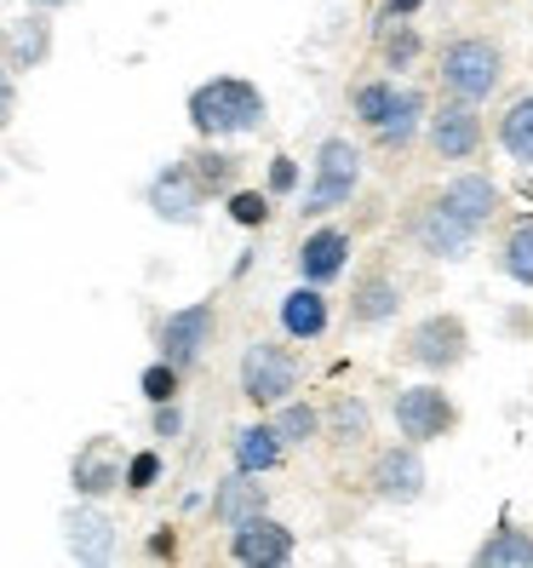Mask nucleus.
Returning a JSON list of instances; mask_svg holds the SVG:
<instances>
[{
  "mask_svg": "<svg viewBox=\"0 0 533 568\" xmlns=\"http://www.w3.org/2000/svg\"><path fill=\"white\" fill-rule=\"evenodd\" d=\"M184 115L195 126V139H247V132L270 121V98L247 75H213L189 87Z\"/></svg>",
  "mask_w": 533,
  "mask_h": 568,
  "instance_id": "1",
  "label": "nucleus"
},
{
  "mask_svg": "<svg viewBox=\"0 0 533 568\" xmlns=\"http://www.w3.org/2000/svg\"><path fill=\"white\" fill-rule=\"evenodd\" d=\"M442 70V92L448 98H464V104H488L505 81V47L488 41V36H453L437 58Z\"/></svg>",
  "mask_w": 533,
  "mask_h": 568,
  "instance_id": "2",
  "label": "nucleus"
},
{
  "mask_svg": "<svg viewBox=\"0 0 533 568\" xmlns=\"http://www.w3.org/2000/svg\"><path fill=\"white\" fill-rule=\"evenodd\" d=\"M356 190H361V150L350 139H321L316 173H310L305 195H298V213H305V219H327V213L350 207Z\"/></svg>",
  "mask_w": 533,
  "mask_h": 568,
  "instance_id": "3",
  "label": "nucleus"
},
{
  "mask_svg": "<svg viewBox=\"0 0 533 568\" xmlns=\"http://www.w3.org/2000/svg\"><path fill=\"white\" fill-rule=\"evenodd\" d=\"M236 385L253 408H276L298 390V356L276 339H253L242 351V367H236Z\"/></svg>",
  "mask_w": 533,
  "mask_h": 568,
  "instance_id": "4",
  "label": "nucleus"
},
{
  "mask_svg": "<svg viewBox=\"0 0 533 568\" xmlns=\"http://www.w3.org/2000/svg\"><path fill=\"white\" fill-rule=\"evenodd\" d=\"M213 333H218V305L213 298H195V305H178V311L161 316L155 351H161V362H173L178 374H189V367H202Z\"/></svg>",
  "mask_w": 533,
  "mask_h": 568,
  "instance_id": "5",
  "label": "nucleus"
},
{
  "mask_svg": "<svg viewBox=\"0 0 533 568\" xmlns=\"http://www.w3.org/2000/svg\"><path fill=\"white\" fill-rule=\"evenodd\" d=\"M476 236L482 230H471L453 207H442L437 195H424V202L408 213V242L419 253H430V258H442V264H464L476 253Z\"/></svg>",
  "mask_w": 533,
  "mask_h": 568,
  "instance_id": "6",
  "label": "nucleus"
},
{
  "mask_svg": "<svg viewBox=\"0 0 533 568\" xmlns=\"http://www.w3.org/2000/svg\"><path fill=\"white\" fill-rule=\"evenodd\" d=\"M390 419H396V430H402L408 443H442L448 430L459 425V403L442 390V385H402L390 396Z\"/></svg>",
  "mask_w": 533,
  "mask_h": 568,
  "instance_id": "7",
  "label": "nucleus"
},
{
  "mask_svg": "<svg viewBox=\"0 0 533 568\" xmlns=\"http://www.w3.org/2000/svg\"><path fill=\"white\" fill-rule=\"evenodd\" d=\"M368 488L379 506H419L424 488H430V471H424V454L419 443H390L373 454L368 465Z\"/></svg>",
  "mask_w": 533,
  "mask_h": 568,
  "instance_id": "8",
  "label": "nucleus"
},
{
  "mask_svg": "<svg viewBox=\"0 0 533 568\" xmlns=\"http://www.w3.org/2000/svg\"><path fill=\"white\" fill-rule=\"evenodd\" d=\"M464 356H471V327H464L453 311L424 316L408 333V362L424 367V374H453V367H464Z\"/></svg>",
  "mask_w": 533,
  "mask_h": 568,
  "instance_id": "9",
  "label": "nucleus"
},
{
  "mask_svg": "<svg viewBox=\"0 0 533 568\" xmlns=\"http://www.w3.org/2000/svg\"><path fill=\"white\" fill-rule=\"evenodd\" d=\"M298 540H293V528L276 523L270 511H253L242 523H229V562H242V568H281L293 562Z\"/></svg>",
  "mask_w": 533,
  "mask_h": 568,
  "instance_id": "10",
  "label": "nucleus"
},
{
  "mask_svg": "<svg viewBox=\"0 0 533 568\" xmlns=\"http://www.w3.org/2000/svg\"><path fill=\"white\" fill-rule=\"evenodd\" d=\"M144 207H150L161 224L189 230V224H202V213H207V195H202V184L189 179V166H184V161H166L161 173L144 184Z\"/></svg>",
  "mask_w": 533,
  "mask_h": 568,
  "instance_id": "11",
  "label": "nucleus"
},
{
  "mask_svg": "<svg viewBox=\"0 0 533 568\" xmlns=\"http://www.w3.org/2000/svg\"><path fill=\"white\" fill-rule=\"evenodd\" d=\"M63 546H70L75 562H110L121 534H115V517L104 511V499H75L63 511Z\"/></svg>",
  "mask_w": 533,
  "mask_h": 568,
  "instance_id": "12",
  "label": "nucleus"
},
{
  "mask_svg": "<svg viewBox=\"0 0 533 568\" xmlns=\"http://www.w3.org/2000/svg\"><path fill=\"white\" fill-rule=\"evenodd\" d=\"M424 132H430V150L442 161H471L482 150V115H476V104H464V98H442V104L424 115Z\"/></svg>",
  "mask_w": 533,
  "mask_h": 568,
  "instance_id": "13",
  "label": "nucleus"
},
{
  "mask_svg": "<svg viewBox=\"0 0 533 568\" xmlns=\"http://www.w3.org/2000/svg\"><path fill=\"white\" fill-rule=\"evenodd\" d=\"M121 465H126V454H121L115 437H86V443L75 448V459H70V488H75V499H110V494L121 488Z\"/></svg>",
  "mask_w": 533,
  "mask_h": 568,
  "instance_id": "14",
  "label": "nucleus"
},
{
  "mask_svg": "<svg viewBox=\"0 0 533 568\" xmlns=\"http://www.w3.org/2000/svg\"><path fill=\"white\" fill-rule=\"evenodd\" d=\"M58 36H52V12H35L29 7L23 18L7 23V41H0V63H7L12 75H29V70H47Z\"/></svg>",
  "mask_w": 533,
  "mask_h": 568,
  "instance_id": "15",
  "label": "nucleus"
},
{
  "mask_svg": "<svg viewBox=\"0 0 533 568\" xmlns=\"http://www.w3.org/2000/svg\"><path fill=\"white\" fill-rule=\"evenodd\" d=\"M298 282H316V287H327V282H339L345 276V264H350V236L339 224H321V230H310L305 242H298Z\"/></svg>",
  "mask_w": 533,
  "mask_h": 568,
  "instance_id": "16",
  "label": "nucleus"
},
{
  "mask_svg": "<svg viewBox=\"0 0 533 568\" xmlns=\"http://www.w3.org/2000/svg\"><path fill=\"white\" fill-rule=\"evenodd\" d=\"M402 316V282L390 271H361L350 282V327H385Z\"/></svg>",
  "mask_w": 533,
  "mask_h": 568,
  "instance_id": "17",
  "label": "nucleus"
},
{
  "mask_svg": "<svg viewBox=\"0 0 533 568\" xmlns=\"http://www.w3.org/2000/svg\"><path fill=\"white\" fill-rule=\"evenodd\" d=\"M276 322L293 345H316L327 322H332V305H327V293L316 282H298L293 293H281V305H276Z\"/></svg>",
  "mask_w": 533,
  "mask_h": 568,
  "instance_id": "18",
  "label": "nucleus"
},
{
  "mask_svg": "<svg viewBox=\"0 0 533 568\" xmlns=\"http://www.w3.org/2000/svg\"><path fill=\"white\" fill-rule=\"evenodd\" d=\"M437 202H442V207H453L471 230H488L505 195H499V184H493L488 173H453V179L437 190Z\"/></svg>",
  "mask_w": 533,
  "mask_h": 568,
  "instance_id": "19",
  "label": "nucleus"
},
{
  "mask_svg": "<svg viewBox=\"0 0 533 568\" xmlns=\"http://www.w3.org/2000/svg\"><path fill=\"white\" fill-rule=\"evenodd\" d=\"M184 166H189V179L202 184L207 202H224V195L242 184V155L224 150V139H202V144L184 155Z\"/></svg>",
  "mask_w": 533,
  "mask_h": 568,
  "instance_id": "20",
  "label": "nucleus"
},
{
  "mask_svg": "<svg viewBox=\"0 0 533 568\" xmlns=\"http://www.w3.org/2000/svg\"><path fill=\"white\" fill-rule=\"evenodd\" d=\"M207 511H213V523L229 528V523H242V517H253V511H270V494H264V483H258L253 471H229V477L213 483Z\"/></svg>",
  "mask_w": 533,
  "mask_h": 568,
  "instance_id": "21",
  "label": "nucleus"
},
{
  "mask_svg": "<svg viewBox=\"0 0 533 568\" xmlns=\"http://www.w3.org/2000/svg\"><path fill=\"white\" fill-rule=\"evenodd\" d=\"M424 115H430V98H424L419 87H396V104H390V110H385V121H379V126H368V132L379 139V150H408V144L419 139Z\"/></svg>",
  "mask_w": 533,
  "mask_h": 568,
  "instance_id": "22",
  "label": "nucleus"
},
{
  "mask_svg": "<svg viewBox=\"0 0 533 568\" xmlns=\"http://www.w3.org/2000/svg\"><path fill=\"white\" fill-rule=\"evenodd\" d=\"M281 459H287V448H281V437L270 430V419L242 425L236 437H229V465H236V471H253V477H264V471H276Z\"/></svg>",
  "mask_w": 533,
  "mask_h": 568,
  "instance_id": "23",
  "label": "nucleus"
},
{
  "mask_svg": "<svg viewBox=\"0 0 533 568\" xmlns=\"http://www.w3.org/2000/svg\"><path fill=\"white\" fill-rule=\"evenodd\" d=\"M321 437H332L339 448H361L373 437V408L361 396H332L321 408Z\"/></svg>",
  "mask_w": 533,
  "mask_h": 568,
  "instance_id": "24",
  "label": "nucleus"
},
{
  "mask_svg": "<svg viewBox=\"0 0 533 568\" xmlns=\"http://www.w3.org/2000/svg\"><path fill=\"white\" fill-rule=\"evenodd\" d=\"M476 568H533V528H522V523L505 517L476 546Z\"/></svg>",
  "mask_w": 533,
  "mask_h": 568,
  "instance_id": "25",
  "label": "nucleus"
},
{
  "mask_svg": "<svg viewBox=\"0 0 533 568\" xmlns=\"http://www.w3.org/2000/svg\"><path fill=\"white\" fill-rule=\"evenodd\" d=\"M270 430L281 437V448H310L321 437V408L316 403H298V396H287V403L270 408Z\"/></svg>",
  "mask_w": 533,
  "mask_h": 568,
  "instance_id": "26",
  "label": "nucleus"
},
{
  "mask_svg": "<svg viewBox=\"0 0 533 568\" xmlns=\"http://www.w3.org/2000/svg\"><path fill=\"white\" fill-rule=\"evenodd\" d=\"M499 144L516 166H533V92L511 98V110L499 115Z\"/></svg>",
  "mask_w": 533,
  "mask_h": 568,
  "instance_id": "27",
  "label": "nucleus"
},
{
  "mask_svg": "<svg viewBox=\"0 0 533 568\" xmlns=\"http://www.w3.org/2000/svg\"><path fill=\"white\" fill-rule=\"evenodd\" d=\"M499 271H505L516 287H533V219H516L499 242Z\"/></svg>",
  "mask_w": 533,
  "mask_h": 568,
  "instance_id": "28",
  "label": "nucleus"
},
{
  "mask_svg": "<svg viewBox=\"0 0 533 568\" xmlns=\"http://www.w3.org/2000/svg\"><path fill=\"white\" fill-rule=\"evenodd\" d=\"M270 207H276V195H270V190H247V184H236V190L224 195L229 224H242V230H264V224H270Z\"/></svg>",
  "mask_w": 533,
  "mask_h": 568,
  "instance_id": "29",
  "label": "nucleus"
},
{
  "mask_svg": "<svg viewBox=\"0 0 533 568\" xmlns=\"http://www.w3.org/2000/svg\"><path fill=\"white\" fill-rule=\"evenodd\" d=\"M419 52H424V41H419V29L408 18L402 23H385V70H413Z\"/></svg>",
  "mask_w": 533,
  "mask_h": 568,
  "instance_id": "30",
  "label": "nucleus"
},
{
  "mask_svg": "<svg viewBox=\"0 0 533 568\" xmlns=\"http://www.w3.org/2000/svg\"><path fill=\"white\" fill-rule=\"evenodd\" d=\"M390 104H396V81H361V87L350 92V110H356L361 126H379Z\"/></svg>",
  "mask_w": 533,
  "mask_h": 568,
  "instance_id": "31",
  "label": "nucleus"
},
{
  "mask_svg": "<svg viewBox=\"0 0 533 568\" xmlns=\"http://www.w3.org/2000/svg\"><path fill=\"white\" fill-rule=\"evenodd\" d=\"M161 471H166L161 448H139V454H126V465H121V488L126 494H150L161 483Z\"/></svg>",
  "mask_w": 533,
  "mask_h": 568,
  "instance_id": "32",
  "label": "nucleus"
},
{
  "mask_svg": "<svg viewBox=\"0 0 533 568\" xmlns=\"http://www.w3.org/2000/svg\"><path fill=\"white\" fill-rule=\"evenodd\" d=\"M139 390H144V403L155 408V403H178V390H184V374H178V367L173 362H150L144 367V374H139Z\"/></svg>",
  "mask_w": 533,
  "mask_h": 568,
  "instance_id": "33",
  "label": "nucleus"
},
{
  "mask_svg": "<svg viewBox=\"0 0 533 568\" xmlns=\"http://www.w3.org/2000/svg\"><path fill=\"white\" fill-rule=\"evenodd\" d=\"M150 437H161V443L184 437V408H178V403H155V414H150Z\"/></svg>",
  "mask_w": 533,
  "mask_h": 568,
  "instance_id": "34",
  "label": "nucleus"
},
{
  "mask_svg": "<svg viewBox=\"0 0 533 568\" xmlns=\"http://www.w3.org/2000/svg\"><path fill=\"white\" fill-rule=\"evenodd\" d=\"M12 121H18V75L0 63V132H7Z\"/></svg>",
  "mask_w": 533,
  "mask_h": 568,
  "instance_id": "35",
  "label": "nucleus"
},
{
  "mask_svg": "<svg viewBox=\"0 0 533 568\" xmlns=\"http://www.w3.org/2000/svg\"><path fill=\"white\" fill-rule=\"evenodd\" d=\"M298 190V161L293 155H276L270 161V195H293Z\"/></svg>",
  "mask_w": 533,
  "mask_h": 568,
  "instance_id": "36",
  "label": "nucleus"
},
{
  "mask_svg": "<svg viewBox=\"0 0 533 568\" xmlns=\"http://www.w3.org/2000/svg\"><path fill=\"white\" fill-rule=\"evenodd\" d=\"M144 557H178V534L173 528H155L144 540Z\"/></svg>",
  "mask_w": 533,
  "mask_h": 568,
  "instance_id": "37",
  "label": "nucleus"
},
{
  "mask_svg": "<svg viewBox=\"0 0 533 568\" xmlns=\"http://www.w3.org/2000/svg\"><path fill=\"white\" fill-rule=\"evenodd\" d=\"M424 7V0H385V23H402V18H413Z\"/></svg>",
  "mask_w": 533,
  "mask_h": 568,
  "instance_id": "38",
  "label": "nucleus"
},
{
  "mask_svg": "<svg viewBox=\"0 0 533 568\" xmlns=\"http://www.w3.org/2000/svg\"><path fill=\"white\" fill-rule=\"evenodd\" d=\"M23 7H35V12H63V7H75V0H23Z\"/></svg>",
  "mask_w": 533,
  "mask_h": 568,
  "instance_id": "39",
  "label": "nucleus"
},
{
  "mask_svg": "<svg viewBox=\"0 0 533 568\" xmlns=\"http://www.w3.org/2000/svg\"><path fill=\"white\" fill-rule=\"evenodd\" d=\"M0 41H7V23H0Z\"/></svg>",
  "mask_w": 533,
  "mask_h": 568,
  "instance_id": "40",
  "label": "nucleus"
}]
</instances>
